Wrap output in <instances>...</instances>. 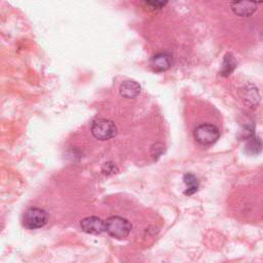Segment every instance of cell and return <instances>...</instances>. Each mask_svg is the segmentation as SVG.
Wrapping results in <instances>:
<instances>
[{"mask_svg":"<svg viewBox=\"0 0 263 263\" xmlns=\"http://www.w3.org/2000/svg\"><path fill=\"white\" fill-rule=\"evenodd\" d=\"M105 231L114 239L123 240L131 233L132 224L126 218L111 216L105 221Z\"/></svg>","mask_w":263,"mask_h":263,"instance_id":"obj_1","label":"cell"},{"mask_svg":"<svg viewBox=\"0 0 263 263\" xmlns=\"http://www.w3.org/2000/svg\"><path fill=\"white\" fill-rule=\"evenodd\" d=\"M193 137L197 143L209 146L217 142L220 137V132L214 124L202 123L194 129Z\"/></svg>","mask_w":263,"mask_h":263,"instance_id":"obj_2","label":"cell"},{"mask_svg":"<svg viewBox=\"0 0 263 263\" xmlns=\"http://www.w3.org/2000/svg\"><path fill=\"white\" fill-rule=\"evenodd\" d=\"M92 134L97 140L106 141L116 136L117 128L113 121L105 118H100L93 122Z\"/></svg>","mask_w":263,"mask_h":263,"instance_id":"obj_3","label":"cell"},{"mask_svg":"<svg viewBox=\"0 0 263 263\" xmlns=\"http://www.w3.org/2000/svg\"><path fill=\"white\" fill-rule=\"evenodd\" d=\"M47 221V213L39 208H30L23 215V225L28 229L41 228Z\"/></svg>","mask_w":263,"mask_h":263,"instance_id":"obj_4","label":"cell"},{"mask_svg":"<svg viewBox=\"0 0 263 263\" xmlns=\"http://www.w3.org/2000/svg\"><path fill=\"white\" fill-rule=\"evenodd\" d=\"M80 227L85 233L101 234L105 231V221L96 216L86 217L80 221Z\"/></svg>","mask_w":263,"mask_h":263,"instance_id":"obj_5","label":"cell"},{"mask_svg":"<svg viewBox=\"0 0 263 263\" xmlns=\"http://www.w3.org/2000/svg\"><path fill=\"white\" fill-rule=\"evenodd\" d=\"M232 10L234 14L241 17H249L253 15L257 9V3L250 1H241V2H232Z\"/></svg>","mask_w":263,"mask_h":263,"instance_id":"obj_6","label":"cell"},{"mask_svg":"<svg viewBox=\"0 0 263 263\" xmlns=\"http://www.w3.org/2000/svg\"><path fill=\"white\" fill-rule=\"evenodd\" d=\"M119 93L124 98L134 99L141 93V86L139 83L136 82V81H133V80L124 81L120 85Z\"/></svg>","mask_w":263,"mask_h":263,"instance_id":"obj_7","label":"cell"},{"mask_svg":"<svg viewBox=\"0 0 263 263\" xmlns=\"http://www.w3.org/2000/svg\"><path fill=\"white\" fill-rule=\"evenodd\" d=\"M172 56L168 53H159L152 58L151 65L156 71H166L172 66Z\"/></svg>","mask_w":263,"mask_h":263,"instance_id":"obj_8","label":"cell"},{"mask_svg":"<svg viewBox=\"0 0 263 263\" xmlns=\"http://www.w3.org/2000/svg\"><path fill=\"white\" fill-rule=\"evenodd\" d=\"M183 181L186 185V190L184 191L185 195H192L198 190L199 182L193 174L190 173L185 174L183 177Z\"/></svg>","mask_w":263,"mask_h":263,"instance_id":"obj_9","label":"cell"},{"mask_svg":"<svg viewBox=\"0 0 263 263\" xmlns=\"http://www.w3.org/2000/svg\"><path fill=\"white\" fill-rule=\"evenodd\" d=\"M236 67V61L234 56L231 53H227L226 55L224 56V60H223V64H222V69L220 71V74L222 76H228L229 74H231L233 72V70Z\"/></svg>","mask_w":263,"mask_h":263,"instance_id":"obj_10","label":"cell"},{"mask_svg":"<svg viewBox=\"0 0 263 263\" xmlns=\"http://www.w3.org/2000/svg\"><path fill=\"white\" fill-rule=\"evenodd\" d=\"M243 99L246 101V103L250 106H254L259 101V95L256 87L254 86H247L246 91H243Z\"/></svg>","mask_w":263,"mask_h":263,"instance_id":"obj_11","label":"cell"},{"mask_svg":"<svg viewBox=\"0 0 263 263\" xmlns=\"http://www.w3.org/2000/svg\"><path fill=\"white\" fill-rule=\"evenodd\" d=\"M261 150V141L259 138L254 135L248 138V142L246 144V152L249 154H257Z\"/></svg>","mask_w":263,"mask_h":263,"instance_id":"obj_12","label":"cell"},{"mask_svg":"<svg viewBox=\"0 0 263 263\" xmlns=\"http://www.w3.org/2000/svg\"><path fill=\"white\" fill-rule=\"evenodd\" d=\"M117 171H118L117 167L113 164V162H111V161L105 162L102 167V172L105 175H113V174H116Z\"/></svg>","mask_w":263,"mask_h":263,"instance_id":"obj_13","label":"cell"},{"mask_svg":"<svg viewBox=\"0 0 263 263\" xmlns=\"http://www.w3.org/2000/svg\"><path fill=\"white\" fill-rule=\"evenodd\" d=\"M165 151V146L162 145L161 143H156L154 144V147L152 146L151 148V153H152V156L154 158H157L160 154H162V152Z\"/></svg>","mask_w":263,"mask_h":263,"instance_id":"obj_14","label":"cell"},{"mask_svg":"<svg viewBox=\"0 0 263 263\" xmlns=\"http://www.w3.org/2000/svg\"><path fill=\"white\" fill-rule=\"evenodd\" d=\"M148 5H151L152 8H161L164 5H166V2H147Z\"/></svg>","mask_w":263,"mask_h":263,"instance_id":"obj_15","label":"cell"}]
</instances>
